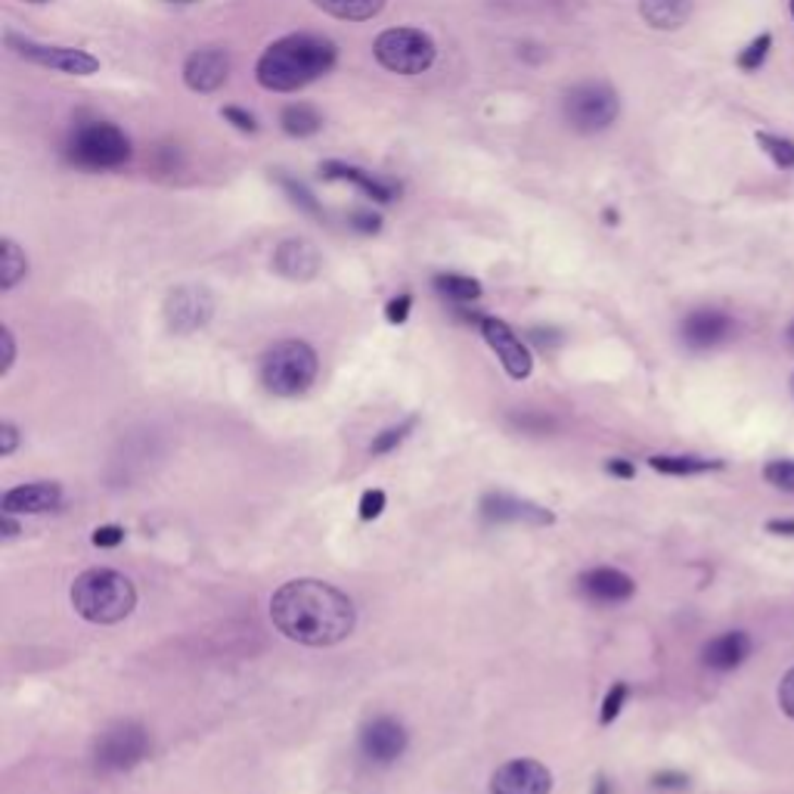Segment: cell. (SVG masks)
Here are the masks:
<instances>
[{
	"instance_id": "obj_16",
	"label": "cell",
	"mask_w": 794,
	"mask_h": 794,
	"mask_svg": "<svg viewBox=\"0 0 794 794\" xmlns=\"http://www.w3.org/2000/svg\"><path fill=\"white\" fill-rule=\"evenodd\" d=\"M732 330H735V323H732L730 314H723L717 308H702V311H692L683 320L680 335H683V342L690 345L692 351H708V348L723 345L732 335Z\"/></svg>"
},
{
	"instance_id": "obj_12",
	"label": "cell",
	"mask_w": 794,
	"mask_h": 794,
	"mask_svg": "<svg viewBox=\"0 0 794 794\" xmlns=\"http://www.w3.org/2000/svg\"><path fill=\"white\" fill-rule=\"evenodd\" d=\"M410 745V735H407V727L382 714V717H373L363 730H360V754L373 764H395L397 757H404Z\"/></svg>"
},
{
	"instance_id": "obj_22",
	"label": "cell",
	"mask_w": 794,
	"mask_h": 794,
	"mask_svg": "<svg viewBox=\"0 0 794 794\" xmlns=\"http://www.w3.org/2000/svg\"><path fill=\"white\" fill-rule=\"evenodd\" d=\"M640 16L658 32H677L692 16V0H640Z\"/></svg>"
},
{
	"instance_id": "obj_37",
	"label": "cell",
	"mask_w": 794,
	"mask_h": 794,
	"mask_svg": "<svg viewBox=\"0 0 794 794\" xmlns=\"http://www.w3.org/2000/svg\"><path fill=\"white\" fill-rule=\"evenodd\" d=\"M410 308H413V298H410V295H397V298L388 301V308H385V320L395 323V326H400V323H407Z\"/></svg>"
},
{
	"instance_id": "obj_9",
	"label": "cell",
	"mask_w": 794,
	"mask_h": 794,
	"mask_svg": "<svg viewBox=\"0 0 794 794\" xmlns=\"http://www.w3.org/2000/svg\"><path fill=\"white\" fill-rule=\"evenodd\" d=\"M7 47L28 60V63L41 65V69H53V72H63V75H75V78H84V75H94L100 69V60L90 57L87 50H78V47H60V44H38L28 41V38H20V35H7Z\"/></svg>"
},
{
	"instance_id": "obj_20",
	"label": "cell",
	"mask_w": 794,
	"mask_h": 794,
	"mask_svg": "<svg viewBox=\"0 0 794 794\" xmlns=\"http://www.w3.org/2000/svg\"><path fill=\"white\" fill-rule=\"evenodd\" d=\"M748 655H752V636L745 630L720 633V636H714L711 643L702 648L705 668L717 670V673H727V670H735L739 665H745Z\"/></svg>"
},
{
	"instance_id": "obj_39",
	"label": "cell",
	"mask_w": 794,
	"mask_h": 794,
	"mask_svg": "<svg viewBox=\"0 0 794 794\" xmlns=\"http://www.w3.org/2000/svg\"><path fill=\"white\" fill-rule=\"evenodd\" d=\"M16 444H20V429L3 419L0 422V457H10L16 450Z\"/></svg>"
},
{
	"instance_id": "obj_5",
	"label": "cell",
	"mask_w": 794,
	"mask_h": 794,
	"mask_svg": "<svg viewBox=\"0 0 794 794\" xmlns=\"http://www.w3.org/2000/svg\"><path fill=\"white\" fill-rule=\"evenodd\" d=\"M65 159L84 171H112L131 159V140L125 131L112 122H100V119L82 122V125H75L65 144Z\"/></svg>"
},
{
	"instance_id": "obj_40",
	"label": "cell",
	"mask_w": 794,
	"mask_h": 794,
	"mask_svg": "<svg viewBox=\"0 0 794 794\" xmlns=\"http://www.w3.org/2000/svg\"><path fill=\"white\" fill-rule=\"evenodd\" d=\"M351 221H355V231L360 233H379V227H382V218L370 214V211H357Z\"/></svg>"
},
{
	"instance_id": "obj_24",
	"label": "cell",
	"mask_w": 794,
	"mask_h": 794,
	"mask_svg": "<svg viewBox=\"0 0 794 794\" xmlns=\"http://www.w3.org/2000/svg\"><path fill=\"white\" fill-rule=\"evenodd\" d=\"M28 273V258L25 251L13 243V239H3L0 243V289L10 293L13 286H20Z\"/></svg>"
},
{
	"instance_id": "obj_43",
	"label": "cell",
	"mask_w": 794,
	"mask_h": 794,
	"mask_svg": "<svg viewBox=\"0 0 794 794\" xmlns=\"http://www.w3.org/2000/svg\"><path fill=\"white\" fill-rule=\"evenodd\" d=\"M3 373H10V367H13V357H16V345H13V333L10 330H3Z\"/></svg>"
},
{
	"instance_id": "obj_15",
	"label": "cell",
	"mask_w": 794,
	"mask_h": 794,
	"mask_svg": "<svg viewBox=\"0 0 794 794\" xmlns=\"http://www.w3.org/2000/svg\"><path fill=\"white\" fill-rule=\"evenodd\" d=\"M578 590L593 606H621L636 593V584L618 568H590L578 578Z\"/></svg>"
},
{
	"instance_id": "obj_44",
	"label": "cell",
	"mask_w": 794,
	"mask_h": 794,
	"mask_svg": "<svg viewBox=\"0 0 794 794\" xmlns=\"http://www.w3.org/2000/svg\"><path fill=\"white\" fill-rule=\"evenodd\" d=\"M770 534H782V537H794V519H773L767 522Z\"/></svg>"
},
{
	"instance_id": "obj_27",
	"label": "cell",
	"mask_w": 794,
	"mask_h": 794,
	"mask_svg": "<svg viewBox=\"0 0 794 794\" xmlns=\"http://www.w3.org/2000/svg\"><path fill=\"white\" fill-rule=\"evenodd\" d=\"M648 466L661 475H702V472H714L723 469L720 460H702V457H648Z\"/></svg>"
},
{
	"instance_id": "obj_50",
	"label": "cell",
	"mask_w": 794,
	"mask_h": 794,
	"mask_svg": "<svg viewBox=\"0 0 794 794\" xmlns=\"http://www.w3.org/2000/svg\"><path fill=\"white\" fill-rule=\"evenodd\" d=\"M792 395H794V376H792Z\"/></svg>"
},
{
	"instance_id": "obj_48",
	"label": "cell",
	"mask_w": 794,
	"mask_h": 794,
	"mask_svg": "<svg viewBox=\"0 0 794 794\" xmlns=\"http://www.w3.org/2000/svg\"><path fill=\"white\" fill-rule=\"evenodd\" d=\"M171 3H196V0H171Z\"/></svg>"
},
{
	"instance_id": "obj_26",
	"label": "cell",
	"mask_w": 794,
	"mask_h": 794,
	"mask_svg": "<svg viewBox=\"0 0 794 794\" xmlns=\"http://www.w3.org/2000/svg\"><path fill=\"white\" fill-rule=\"evenodd\" d=\"M435 293L450 298V301H460V305H469V301H479L481 298V283L472 280V276H462V273H438L432 280Z\"/></svg>"
},
{
	"instance_id": "obj_1",
	"label": "cell",
	"mask_w": 794,
	"mask_h": 794,
	"mask_svg": "<svg viewBox=\"0 0 794 794\" xmlns=\"http://www.w3.org/2000/svg\"><path fill=\"white\" fill-rule=\"evenodd\" d=\"M271 621L286 640L326 648L351 636L357 608L348 593L314 578L283 584L271 599Z\"/></svg>"
},
{
	"instance_id": "obj_29",
	"label": "cell",
	"mask_w": 794,
	"mask_h": 794,
	"mask_svg": "<svg viewBox=\"0 0 794 794\" xmlns=\"http://www.w3.org/2000/svg\"><path fill=\"white\" fill-rule=\"evenodd\" d=\"M417 429V419H407V422H400V425H392V429H385L382 435H376L373 438V444H370V454L373 457H385V454H392L395 447H400L404 444V438L410 435Z\"/></svg>"
},
{
	"instance_id": "obj_49",
	"label": "cell",
	"mask_w": 794,
	"mask_h": 794,
	"mask_svg": "<svg viewBox=\"0 0 794 794\" xmlns=\"http://www.w3.org/2000/svg\"><path fill=\"white\" fill-rule=\"evenodd\" d=\"M28 3H47V0H28Z\"/></svg>"
},
{
	"instance_id": "obj_28",
	"label": "cell",
	"mask_w": 794,
	"mask_h": 794,
	"mask_svg": "<svg viewBox=\"0 0 794 794\" xmlns=\"http://www.w3.org/2000/svg\"><path fill=\"white\" fill-rule=\"evenodd\" d=\"M757 144L764 147V152L773 159L776 165L785 168V171H792L794 168V140H785V137H776V134H767V131H760L757 134Z\"/></svg>"
},
{
	"instance_id": "obj_51",
	"label": "cell",
	"mask_w": 794,
	"mask_h": 794,
	"mask_svg": "<svg viewBox=\"0 0 794 794\" xmlns=\"http://www.w3.org/2000/svg\"><path fill=\"white\" fill-rule=\"evenodd\" d=\"M792 16H794V0H792Z\"/></svg>"
},
{
	"instance_id": "obj_25",
	"label": "cell",
	"mask_w": 794,
	"mask_h": 794,
	"mask_svg": "<svg viewBox=\"0 0 794 794\" xmlns=\"http://www.w3.org/2000/svg\"><path fill=\"white\" fill-rule=\"evenodd\" d=\"M280 125H283V131L289 137H311V134H317L323 127V119H320V112H317L314 106L293 103L283 109Z\"/></svg>"
},
{
	"instance_id": "obj_14",
	"label": "cell",
	"mask_w": 794,
	"mask_h": 794,
	"mask_svg": "<svg viewBox=\"0 0 794 794\" xmlns=\"http://www.w3.org/2000/svg\"><path fill=\"white\" fill-rule=\"evenodd\" d=\"M231 78V53L224 47H199L184 63V84L196 94H214Z\"/></svg>"
},
{
	"instance_id": "obj_35",
	"label": "cell",
	"mask_w": 794,
	"mask_h": 794,
	"mask_svg": "<svg viewBox=\"0 0 794 794\" xmlns=\"http://www.w3.org/2000/svg\"><path fill=\"white\" fill-rule=\"evenodd\" d=\"M280 184H283V187H286V193L293 196V202L298 206V209L311 211V214H320V206L314 202V196H311L308 189L301 187V184H295V181H289V177H280Z\"/></svg>"
},
{
	"instance_id": "obj_47",
	"label": "cell",
	"mask_w": 794,
	"mask_h": 794,
	"mask_svg": "<svg viewBox=\"0 0 794 794\" xmlns=\"http://www.w3.org/2000/svg\"><path fill=\"white\" fill-rule=\"evenodd\" d=\"M785 338H789V345L794 348V320H792V326H789V333H785Z\"/></svg>"
},
{
	"instance_id": "obj_13",
	"label": "cell",
	"mask_w": 794,
	"mask_h": 794,
	"mask_svg": "<svg viewBox=\"0 0 794 794\" xmlns=\"http://www.w3.org/2000/svg\"><path fill=\"white\" fill-rule=\"evenodd\" d=\"M553 792V773L541 760L516 757L503 764L491 776V794H549Z\"/></svg>"
},
{
	"instance_id": "obj_45",
	"label": "cell",
	"mask_w": 794,
	"mask_h": 794,
	"mask_svg": "<svg viewBox=\"0 0 794 794\" xmlns=\"http://www.w3.org/2000/svg\"><path fill=\"white\" fill-rule=\"evenodd\" d=\"M0 524H3V537H7V541L20 534V522L13 519V512H3V522Z\"/></svg>"
},
{
	"instance_id": "obj_30",
	"label": "cell",
	"mask_w": 794,
	"mask_h": 794,
	"mask_svg": "<svg viewBox=\"0 0 794 794\" xmlns=\"http://www.w3.org/2000/svg\"><path fill=\"white\" fill-rule=\"evenodd\" d=\"M764 479L785 494H794V460H770L764 466Z\"/></svg>"
},
{
	"instance_id": "obj_2",
	"label": "cell",
	"mask_w": 794,
	"mask_h": 794,
	"mask_svg": "<svg viewBox=\"0 0 794 794\" xmlns=\"http://www.w3.org/2000/svg\"><path fill=\"white\" fill-rule=\"evenodd\" d=\"M338 63V47L323 35H286L273 41L255 65L258 84L273 94H295L330 75Z\"/></svg>"
},
{
	"instance_id": "obj_8",
	"label": "cell",
	"mask_w": 794,
	"mask_h": 794,
	"mask_svg": "<svg viewBox=\"0 0 794 794\" xmlns=\"http://www.w3.org/2000/svg\"><path fill=\"white\" fill-rule=\"evenodd\" d=\"M565 122L581 131V134H596V131H606L608 125H615L618 112H621V100L618 94L599 82H586L571 87L565 94Z\"/></svg>"
},
{
	"instance_id": "obj_32",
	"label": "cell",
	"mask_w": 794,
	"mask_h": 794,
	"mask_svg": "<svg viewBox=\"0 0 794 794\" xmlns=\"http://www.w3.org/2000/svg\"><path fill=\"white\" fill-rule=\"evenodd\" d=\"M628 695H630L628 683H615V686L608 690L606 702H603V711H599V723H603V727H608V723H615V720H618V714H621V708H624Z\"/></svg>"
},
{
	"instance_id": "obj_18",
	"label": "cell",
	"mask_w": 794,
	"mask_h": 794,
	"mask_svg": "<svg viewBox=\"0 0 794 794\" xmlns=\"http://www.w3.org/2000/svg\"><path fill=\"white\" fill-rule=\"evenodd\" d=\"M481 516H484V522H524V524L556 522V516L546 512L544 506L519 500V497H509V494H487V497L481 500Z\"/></svg>"
},
{
	"instance_id": "obj_3",
	"label": "cell",
	"mask_w": 794,
	"mask_h": 794,
	"mask_svg": "<svg viewBox=\"0 0 794 794\" xmlns=\"http://www.w3.org/2000/svg\"><path fill=\"white\" fill-rule=\"evenodd\" d=\"M137 606V590L112 568H90L72 584V608L90 624H119Z\"/></svg>"
},
{
	"instance_id": "obj_46",
	"label": "cell",
	"mask_w": 794,
	"mask_h": 794,
	"mask_svg": "<svg viewBox=\"0 0 794 794\" xmlns=\"http://www.w3.org/2000/svg\"><path fill=\"white\" fill-rule=\"evenodd\" d=\"M593 794H611V785H608V779H596V789Z\"/></svg>"
},
{
	"instance_id": "obj_38",
	"label": "cell",
	"mask_w": 794,
	"mask_h": 794,
	"mask_svg": "<svg viewBox=\"0 0 794 794\" xmlns=\"http://www.w3.org/2000/svg\"><path fill=\"white\" fill-rule=\"evenodd\" d=\"M779 708L782 714H789L794 720V668L782 677V683H779Z\"/></svg>"
},
{
	"instance_id": "obj_41",
	"label": "cell",
	"mask_w": 794,
	"mask_h": 794,
	"mask_svg": "<svg viewBox=\"0 0 794 794\" xmlns=\"http://www.w3.org/2000/svg\"><path fill=\"white\" fill-rule=\"evenodd\" d=\"M606 472H608V475H615V479L630 481L633 475H636V466H633L630 460H608Z\"/></svg>"
},
{
	"instance_id": "obj_21",
	"label": "cell",
	"mask_w": 794,
	"mask_h": 794,
	"mask_svg": "<svg viewBox=\"0 0 794 794\" xmlns=\"http://www.w3.org/2000/svg\"><path fill=\"white\" fill-rule=\"evenodd\" d=\"M320 171H323V177H326V181H345V184H355L363 196H370V199H376V202H392V199H395V187H392V184H385V181H379L376 174H370V171H363V168L345 165V162H326V165L320 168Z\"/></svg>"
},
{
	"instance_id": "obj_33",
	"label": "cell",
	"mask_w": 794,
	"mask_h": 794,
	"mask_svg": "<svg viewBox=\"0 0 794 794\" xmlns=\"http://www.w3.org/2000/svg\"><path fill=\"white\" fill-rule=\"evenodd\" d=\"M382 512H385V491H379V487L363 491V497H360V519L363 522H373Z\"/></svg>"
},
{
	"instance_id": "obj_36",
	"label": "cell",
	"mask_w": 794,
	"mask_h": 794,
	"mask_svg": "<svg viewBox=\"0 0 794 794\" xmlns=\"http://www.w3.org/2000/svg\"><path fill=\"white\" fill-rule=\"evenodd\" d=\"M119 544H125V528H119V524H103V528L94 531V546L112 549V546Z\"/></svg>"
},
{
	"instance_id": "obj_17",
	"label": "cell",
	"mask_w": 794,
	"mask_h": 794,
	"mask_svg": "<svg viewBox=\"0 0 794 794\" xmlns=\"http://www.w3.org/2000/svg\"><path fill=\"white\" fill-rule=\"evenodd\" d=\"M63 503V487L53 481H35V484H20L3 494V512H22V516H41L53 512Z\"/></svg>"
},
{
	"instance_id": "obj_6",
	"label": "cell",
	"mask_w": 794,
	"mask_h": 794,
	"mask_svg": "<svg viewBox=\"0 0 794 794\" xmlns=\"http://www.w3.org/2000/svg\"><path fill=\"white\" fill-rule=\"evenodd\" d=\"M373 53H376L379 65L395 75H422L435 63L438 47L432 41V35H425L422 28L404 25V28L382 32L373 44Z\"/></svg>"
},
{
	"instance_id": "obj_11",
	"label": "cell",
	"mask_w": 794,
	"mask_h": 794,
	"mask_svg": "<svg viewBox=\"0 0 794 794\" xmlns=\"http://www.w3.org/2000/svg\"><path fill=\"white\" fill-rule=\"evenodd\" d=\"M479 326L484 342L494 348V355L500 357L503 370L509 373V379L522 382V379L531 376V370H534L531 351H528V345H524L522 338L509 330V323H503L497 317H481Z\"/></svg>"
},
{
	"instance_id": "obj_7",
	"label": "cell",
	"mask_w": 794,
	"mask_h": 794,
	"mask_svg": "<svg viewBox=\"0 0 794 794\" xmlns=\"http://www.w3.org/2000/svg\"><path fill=\"white\" fill-rule=\"evenodd\" d=\"M149 752V732L144 723L134 720H119L112 727H106L97 742H94V770L103 776L125 773L131 767H137Z\"/></svg>"
},
{
	"instance_id": "obj_23",
	"label": "cell",
	"mask_w": 794,
	"mask_h": 794,
	"mask_svg": "<svg viewBox=\"0 0 794 794\" xmlns=\"http://www.w3.org/2000/svg\"><path fill=\"white\" fill-rule=\"evenodd\" d=\"M323 13L345 22H367L376 20L385 10V0H311Z\"/></svg>"
},
{
	"instance_id": "obj_31",
	"label": "cell",
	"mask_w": 794,
	"mask_h": 794,
	"mask_svg": "<svg viewBox=\"0 0 794 794\" xmlns=\"http://www.w3.org/2000/svg\"><path fill=\"white\" fill-rule=\"evenodd\" d=\"M770 47H773V38H770V35H760L757 41H752L742 53H739V69H745V72L760 69L764 60H767V53H770Z\"/></svg>"
},
{
	"instance_id": "obj_34",
	"label": "cell",
	"mask_w": 794,
	"mask_h": 794,
	"mask_svg": "<svg viewBox=\"0 0 794 794\" xmlns=\"http://www.w3.org/2000/svg\"><path fill=\"white\" fill-rule=\"evenodd\" d=\"M221 119L231 122V125L236 127V131H243V134H255V131H258L255 115L246 112V109H239V106H224V109H221Z\"/></svg>"
},
{
	"instance_id": "obj_4",
	"label": "cell",
	"mask_w": 794,
	"mask_h": 794,
	"mask_svg": "<svg viewBox=\"0 0 794 794\" xmlns=\"http://www.w3.org/2000/svg\"><path fill=\"white\" fill-rule=\"evenodd\" d=\"M320 360L317 351L301 338L276 342L261 357V382L276 397H298L314 385Z\"/></svg>"
},
{
	"instance_id": "obj_10",
	"label": "cell",
	"mask_w": 794,
	"mask_h": 794,
	"mask_svg": "<svg viewBox=\"0 0 794 794\" xmlns=\"http://www.w3.org/2000/svg\"><path fill=\"white\" fill-rule=\"evenodd\" d=\"M211 314H214V298L206 286H177L165 298V323L171 333H196L209 323Z\"/></svg>"
},
{
	"instance_id": "obj_19",
	"label": "cell",
	"mask_w": 794,
	"mask_h": 794,
	"mask_svg": "<svg viewBox=\"0 0 794 794\" xmlns=\"http://www.w3.org/2000/svg\"><path fill=\"white\" fill-rule=\"evenodd\" d=\"M320 251L308 243V239H286L280 249L273 251V271L286 280L295 283H305V280H314L320 273Z\"/></svg>"
},
{
	"instance_id": "obj_42",
	"label": "cell",
	"mask_w": 794,
	"mask_h": 794,
	"mask_svg": "<svg viewBox=\"0 0 794 794\" xmlns=\"http://www.w3.org/2000/svg\"><path fill=\"white\" fill-rule=\"evenodd\" d=\"M655 785H658V789H683V785H686V776H683V773H658V776H655Z\"/></svg>"
}]
</instances>
